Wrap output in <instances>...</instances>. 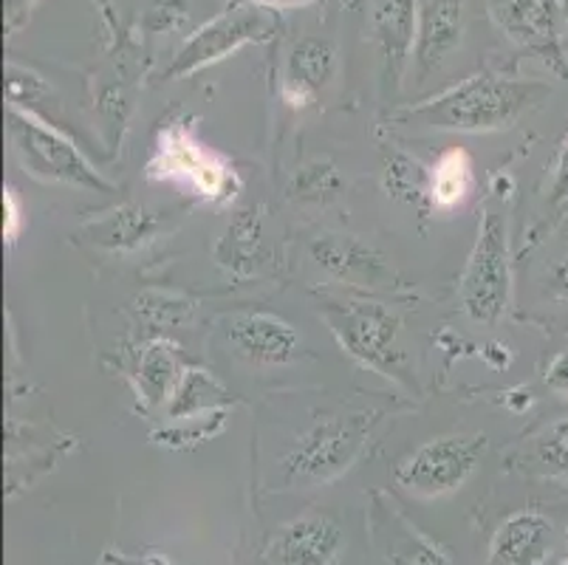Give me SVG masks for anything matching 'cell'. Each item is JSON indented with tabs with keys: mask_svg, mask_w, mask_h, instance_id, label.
I'll list each match as a JSON object with an SVG mask.
<instances>
[{
	"mask_svg": "<svg viewBox=\"0 0 568 565\" xmlns=\"http://www.w3.org/2000/svg\"><path fill=\"white\" fill-rule=\"evenodd\" d=\"M268 31H272V23H268V18L255 7V3L226 9L219 18H213L210 23L201 26L193 38L179 49V54L173 57V62H170V69L164 71V77H168V80H182V77L195 74V71L206 69V65H213V62H221L230 54H235L241 46L266 40Z\"/></svg>",
	"mask_w": 568,
	"mask_h": 565,
	"instance_id": "ba28073f",
	"label": "cell"
},
{
	"mask_svg": "<svg viewBox=\"0 0 568 565\" xmlns=\"http://www.w3.org/2000/svg\"><path fill=\"white\" fill-rule=\"evenodd\" d=\"M343 528L334 517L308 512L277 528L266 554L275 565H334L343 552Z\"/></svg>",
	"mask_w": 568,
	"mask_h": 565,
	"instance_id": "7c38bea8",
	"label": "cell"
},
{
	"mask_svg": "<svg viewBox=\"0 0 568 565\" xmlns=\"http://www.w3.org/2000/svg\"><path fill=\"white\" fill-rule=\"evenodd\" d=\"M560 565H568V552H566V557H562V559H560Z\"/></svg>",
	"mask_w": 568,
	"mask_h": 565,
	"instance_id": "d6a6232c",
	"label": "cell"
},
{
	"mask_svg": "<svg viewBox=\"0 0 568 565\" xmlns=\"http://www.w3.org/2000/svg\"><path fill=\"white\" fill-rule=\"evenodd\" d=\"M546 387L560 393V396H568V351L551 360L549 371H546Z\"/></svg>",
	"mask_w": 568,
	"mask_h": 565,
	"instance_id": "f546056e",
	"label": "cell"
},
{
	"mask_svg": "<svg viewBox=\"0 0 568 565\" xmlns=\"http://www.w3.org/2000/svg\"><path fill=\"white\" fill-rule=\"evenodd\" d=\"M374 541L379 548L382 565H450L442 548L433 546L416 526L394 504L374 506Z\"/></svg>",
	"mask_w": 568,
	"mask_h": 565,
	"instance_id": "9a60e30c",
	"label": "cell"
},
{
	"mask_svg": "<svg viewBox=\"0 0 568 565\" xmlns=\"http://www.w3.org/2000/svg\"><path fill=\"white\" fill-rule=\"evenodd\" d=\"M20 232H23V201L14 186H7L3 190V238L7 243H14Z\"/></svg>",
	"mask_w": 568,
	"mask_h": 565,
	"instance_id": "83f0119b",
	"label": "cell"
},
{
	"mask_svg": "<svg viewBox=\"0 0 568 565\" xmlns=\"http://www.w3.org/2000/svg\"><path fill=\"white\" fill-rule=\"evenodd\" d=\"M9 142L14 155L26 168V173L49 184L77 186L88 193H108L111 181L88 162L85 155L54 128L34 117L32 111H20L18 105L9 108Z\"/></svg>",
	"mask_w": 568,
	"mask_h": 565,
	"instance_id": "8992f818",
	"label": "cell"
},
{
	"mask_svg": "<svg viewBox=\"0 0 568 565\" xmlns=\"http://www.w3.org/2000/svg\"><path fill=\"white\" fill-rule=\"evenodd\" d=\"M337 71V51L328 40L303 38L292 46L283 77V100L292 108H306L320 91L334 80Z\"/></svg>",
	"mask_w": 568,
	"mask_h": 565,
	"instance_id": "2e32d148",
	"label": "cell"
},
{
	"mask_svg": "<svg viewBox=\"0 0 568 565\" xmlns=\"http://www.w3.org/2000/svg\"><path fill=\"white\" fill-rule=\"evenodd\" d=\"M148 179L179 186L213 206H226L241 193V175L226 155L206 148L187 117H175L159 128L148 159Z\"/></svg>",
	"mask_w": 568,
	"mask_h": 565,
	"instance_id": "7a4b0ae2",
	"label": "cell"
},
{
	"mask_svg": "<svg viewBox=\"0 0 568 565\" xmlns=\"http://www.w3.org/2000/svg\"><path fill=\"white\" fill-rule=\"evenodd\" d=\"M368 438L365 416H323L308 424L292 447L277 461V481L283 486H320L339 475L359 458Z\"/></svg>",
	"mask_w": 568,
	"mask_h": 565,
	"instance_id": "5b68a950",
	"label": "cell"
},
{
	"mask_svg": "<svg viewBox=\"0 0 568 565\" xmlns=\"http://www.w3.org/2000/svg\"><path fill=\"white\" fill-rule=\"evenodd\" d=\"M187 14V0H153L151 12H148V26L153 31H168L182 23Z\"/></svg>",
	"mask_w": 568,
	"mask_h": 565,
	"instance_id": "484cf974",
	"label": "cell"
},
{
	"mask_svg": "<svg viewBox=\"0 0 568 565\" xmlns=\"http://www.w3.org/2000/svg\"><path fill=\"white\" fill-rule=\"evenodd\" d=\"M416 14V0H376L374 14H371V34L379 49L385 85L399 88L405 62L413 54Z\"/></svg>",
	"mask_w": 568,
	"mask_h": 565,
	"instance_id": "5bb4252c",
	"label": "cell"
},
{
	"mask_svg": "<svg viewBox=\"0 0 568 565\" xmlns=\"http://www.w3.org/2000/svg\"><path fill=\"white\" fill-rule=\"evenodd\" d=\"M257 249H261V212L246 210L221 238L215 258L221 266L232 269L235 274H252Z\"/></svg>",
	"mask_w": 568,
	"mask_h": 565,
	"instance_id": "d6986e66",
	"label": "cell"
},
{
	"mask_svg": "<svg viewBox=\"0 0 568 565\" xmlns=\"http://www.w3.org/2000/svg\"><path fill=\"white\" fill-rule=\"evenodd\" d=\"M153 235V218L136 206H125L108 215L97 226V243L108 249H131Z\"/></svg>",
	"mask_w": 568,
	"mask_h": 565,
	"instance_id": "cb8c5ba5",
	"label": "cell"
},
{
	"mask_svg": "<svg viewBox=\"0 0 568 565\" xmlns=\"http://www.w3.org/2000/svg\"><path fill=\"white\" fill-rule=\"evenodd\" d=\"M551 97L544 80H518L504 74H478L447 91L436 93L416 108L399 113L402 122L422 124L433 131L450 133H498Z\"/></svg>",
	"mask_w": 568,
	"mask_h": 565,
	"instance_id": "6da1fadb",
	"label": "cell"
},
{
	"mask_svg": "<svg viewBox=\"0 0 568 565\" xmlns=\"http://www.w3.org/2000/svg\"><path fill=\"white\" fill-rule=\"evenodd\" d=\"M551 300H560V303H568V249L551 263L549 269V286H546Z\"/></svg>",
	"mask_w": 568,
	"mask_h": 565,
	"instance_id": "f1b7e54d",
	"label": "cell"
},
{
	"mask_svg": "<svg viewBox=\"0 0 568 565\" xmlns=\"http://www.w3.org/2000/svg\"><path fill=\"white\" fill-rule=\"evenodd\" d=\"M549 210L562 212V206L568 204V133L566 142H562L560 153H557L555 162V175H551V190H549Z\"/></svg>",
	"mask_w": 568,
	"mask_h": 565,
	"instance_id": "4316f807",
	"label": "cell"
},
{
	"mask_svg": "<svg viewBox=\"0 0 568 565\" xmlns=\"http://www.w3.org/2000/svg\"><path fill=\"white\" fill-rule=\"evenodd\" d=\"M246 3H255V7H312V3H325V0H246Z\"/></svg>",
	"mask_w": 568,
	"mask_h": 565,
	"instance_id": "4dcf8cb0",
	"label": "cell"
},
{
	"mask_svg": "<svg viewBox=\"0 0 568 565\" xmlns=\"http://www.w3.org/2000/svg\"><path fill=\"white\" fill-rule=\"evenodd\" d=\"M489 12L506 38L544 60L555 74L568 77L560 0H489Z\"/></svg>",
	"mask_w": 568,
	"mask_h": 565,
	"instance_id": "9c48e42d",
	"label": "cell"
},
{
	"mask_svg": "<svg viewBox=\"0 0 568 565\" xmlns=\"http://www.w3.org/2000/svg\"><path fill=\"white\" fill-rule=\"evenodd\" d=\"M339 190H343V175H339L337 164L328 159H314V162L297 168L292 184H288V195L303 204H328L332 199H337Z\"/></svg>",
	"mask_w": 568,
	"mask_h": 565,
	"instance_id": "603a6c76",
	"label": "cell"
},
{
	"mask_svg": "<svg viewBox=\"0 0 568 565\" xmlns=\"http://www.w3.org/2000/svg\"><path fill=\"white\" fill-rule=\"evenodd\" d=\"M182 362L170 342H151L144 349L142 362H139V382L148 396V402H162V398L173 396L175 385L182 380Z\"/></svg>",
	"mask_w": 568,
	"mask_h": 565,
	"instance_id": "ffe728a7",
	"label": "cell"
},
{
	"mask_svg": "<svg viewBox=\"0 0 568 565\" xmlns=\"http://www.w3.org/2000/svg\"><path fill=\"white\" fill-rule=\"evenodd\" d=\"M513 294V249H509V221L504 206L484 204V215L478 221L473 252L458 283L467 317L475 323L493 325L504 317Z\"/></svg>",
	"mask_w": 568,
	"mask_h": 565,
	"instance_id": "277c9868",
	"label": "cell"
},
{
	"mask_svg": "<svg viewBox=\"0 0 568 565\" xmlns=\"http://www.w3.org/2000/svg\"><path fill=\"white\" fill-rule=\"evenodd\" d=\"M226 342L252 365H288L301 354V334L268 311H241L226 320Z\"/></svg>",
	"mask_w": 568,
	"mask_h": 565,
	"instance_id": "8fae6325",
	"label": "cell"
},
{
	"mask_svg": "<svg viewBox=\"0 0 568 565\" xmlns=\"http://www.w3.org/2000/svg\"><path fill=\"white\" fill-rule=\"evenodd\" d=\"M487 453V435L447 433L413 450L396 470V481L413 495L442 497L456 492L478 470Z\"/></svg>",
	"mask_w": 568,
	"mask_h": 565,
	"instance_id": "52a82bcc",
	"label": "cell"
},
{
	"mask_svg": "<svg viewBox=\"0 0 568 565\" xmlns=\"http://www.w3.org/2000/svg\"><path fill=\"white\" fill-rule=\"evenodd\" d=\"M566 12H568V0H566Z\"/></svg>",
	"mask_w": 568,
	"mask_h": 565,
	"instance_id": "836d02e7",
	"label": "cell"
},
{
	"mask_svg": "<svg viewBox=\"0 0 568 565\" xmlns=\"http://www.w3.org/2000/svg\"><path fill=\"white\" fill-rule=\"evenodd\" d=\"M549 517L540 512H515L500 523L489 546V565H540L551 548Z\"/></svg>",
	"mask_w": 568,
	"mask_h": 565,
	"instance_id": "e0dca14e",
	"label": "cell"
},
{
	"mask_svg": "<svg viewBox=\"0 0 568 565\" xmlns=\"http://www.w3.org/2000/svg\"><path fill=\"white\" fill-rule=\"evenodd\" d=\"M385 186L394 199L413 201L430 195V170L405 153H390L385 159Z\"/></svg>",
	"mask_w": 568,
	"mask_h": 565,
	"instance_id": "d4e9b609",
	"label": "cell"
},
{
	"mask_svg": "<svg viewBox=\"0 0 568 565\" xmlns=\"http://www.w3.org/2000/svg\"><path fill=\"white\" fill-rule=\"evenodd\" d=\"M34 0H7V7H9V20H12V26H18V14L29 12L32 9Z\"/></svg>",
	"mask_w": 568,
	"mask_h": 565,
	"instance_id": "1f68e13d",
	"label": "cell"
},
{
	"mask_svg": "<svg viewBox=\"0 0 568 565\" xmlns=\"http://www.w3.org/2000/svg\"><path fill=\"white\" fill-rule=\"evenodd\" d=\"M475 186V164L473 155L464 148L444 150L430 168V195L427 204L436 212H453L469 199Z\"/></svg>",
	"mask_w": 568,
	"mask_h": 565,
	"instance_id": "ac0fdd59",
	"label": "cell"
},
{
	"mask_svg": "<svg viewBox=\"0 0 568 565\" xmlns=\"http://www.w3.org/2000/svg\"><path fill=\"white\" fill-rule=\"evenodd\" d=\"M230 393L221 387V382L215 376H210L206 371H199V367H190V371L182 373V380L175 385L173 396H170L168 413L173 418L195 416V413H204L210 407H215L219 402H226Z\"/></svg>",
	"mask_w": 568,
	"mask_h": 565,
	"instance_id": "44dd1931",
	"label": "cell"
},
{
	"mask_svg": "<svg viewBox=\"0 0 568 565\" xmlns=\"http://www.w3.org/2000/svg\"><path fill=\"white\" fill-rule=\"evenodd\" d=\"M464 38V0H422L416 14V62L418 82H425L433 71L456 54Z\"/></svg>",
	"mask_w": 568,
	"mask_h": 565,
	"instance_id": "4fadbf2b",
	"label": "cell"
},
{
	"mask_svg": "<svg viewBox=\"0 0 568 565\" xmlns=\"http://www.w3.org/2000/svg\"><path fill=\"white\" fill-rule=\"evenodd\" d=\"M526 464L549 478H568V418L546 424L526 444Z\"/></svg>",
	"mask_w": 568,
	"mask_h": 565,
	"instance_id": "7402d4cb",
	"label": "cell"
},
{
	"mask_svg": "<svg viewBox=\"0 0 568 565\" xmlns=\"http://www.w3.org/2000/svg\"><path fill=\"white\" fill-rule=\"evenodd\" d=\"M323 305V320L359 365L382 373L396 385L416 387L410 360L399 342L402 323L394 311L371 300H325Z\"/></svg>",
	"mask_w": 568,
	"mask_h": 565,
	"instance_id": "3957f363",
	"label": "cell"
},
{
	"mask_svg": "<svg viewBox=\"0 0 568 565\" xmlns=\"http://www.w3.org/2000/svg\"><path fill=\"white\" fill-rule=\"evenodd\" d=\"M312 258L325 274L339 283H348L368 292H390L399 289V272L379 249L356 235L325 232L312 241Z\"/></svg>",
	"mask_w": 568,
	"mask_h": 565,
	"instance_id": "30bf717a",
	"label": "cell"
}]
</instances>
